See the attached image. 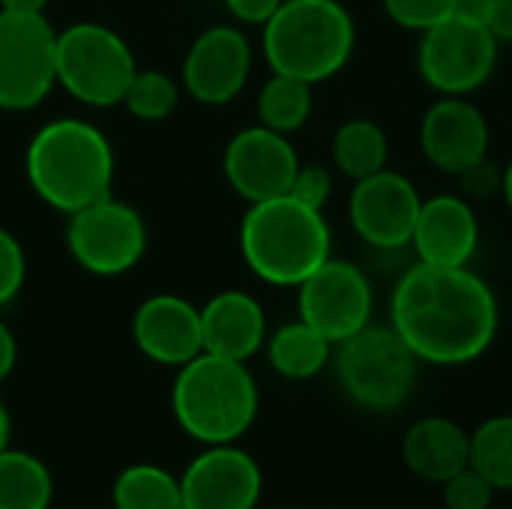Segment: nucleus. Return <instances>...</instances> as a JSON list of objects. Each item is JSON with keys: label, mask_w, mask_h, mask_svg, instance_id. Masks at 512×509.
Returning a JSON list of instances; mask_svg holds the SVG:
<instances>
[{"label": "nucleus", "mask_w": 512, "mask_h": 509, "mask_svg": "<svg viewBox=\"0 0 512 509\" xmlns=\"http://www.w3.org/2000/svg\"><path fill=\"white\" fill-rule=\"evenodd\" d=\"M498 324V297L471 267H435L417 261L399 276L390 294V327L420 363H474L492 348Z\"/></svg>", "instance_id": "1"}, {"label": "nucleus", "mask_w": 512, "mask_h": 509, "mask_svg": "<svg viewBox=\"0 0 512 509\" xmlns=\"http://www.w3.org/2000/svg\"><path fill=\"white\" fill-rule=\"evenodd\" d=\"M30 189L54 210L72 216L111 195L114 150L102 129L78 117L45 123L27 144Z\"/></svg>", "instance_id": "2"}, {"label": "nucleus", "mask_w": 512, "mask_h": 509, "mask_svg": "<svg viewBox=\"0 0 512 509\" xmlns=\"http://www.w3.org/2000/svg\"><path fill=\"white\" fill-rule=\"evenodd\" d=\"M240 252L261 282L297 288L333 258V234L324 210H312L291 195H276L249 204L240 225Z\"/></svg>", "instance_id": "3"}, {"label": "nucleus", "mask_w": 512, "mask_h": 509, "mask_svg": "<svg viewBox=\"0 0 512 509\" xmlns=\"http://www.w3.org/2000/svg\"><path fill=\"white\" fill-rule=\"evenodd\" d=\"M261 42L270 72L315 87L348 66L357 27L339 0H282L276 15L264 24Z\"/></svg>", "instance_id": "4"}, {"label": "nucleus", "mask_w": 512, "mask_h": 509, "mask_svg": "<svg viewBox=\"0 0 512 509\" xmlns=\"http://www.w3.org/2000/svg\"><path fill=\"white\" fill-rule=\"evenodd\" d=\"M171 408L189 438L207 447L234 444L258 417V384L246 363L198 354L180 366Z\"/></svg>", "instance_id": "5"}, {"label": "nucleus", "mask_w": 512, "mask_h": 509, "mask_svg": "<svg viewBox=\"0 0 512 509\" xmlns=\"http://www.w3.org/2000/svg\"><path fill=\"white\" fill-rule=\"evenodd\" d=\"M342 393L375 414L402 408L417 384V354L390 324H366L333 348Z\"/></svg>", "instance_id": "6"}, {"label": "nucleus", "mask_w": 512, "mask_h": 509, "mask_svg": "<svg viewBox=\"0 0 512 509\" xmlns=\"http://www.w3.org/2000/svg\"><path fill=\"white\" fill-rule=\"evenodd\" d=\"M138 72L126 39L96 21H78L57 33V84L93 108L123 105V93Z\"/></svg>", "instance_id": "7"}, {"label": "nucleus", "mask_w": 512, "mask_h": 509, "mask_svg": "<svg viewBox=\"0 0 512 509\" xmlns=\"http://www.w3.org/2000/svg\"><path fill=\"white\" fill-rule=\"evenodd\" d=\"M57 84V30L45 12L0 9V108H36Z\"/></svg>", "instance_id": "8"}, {"label": "nucleus", "mask_w": 512, "mask_h": 509, "mask_svg": "<svg viewBox=\"0 0 512 509\" xmlns=\"http://www.w3.org/2000/svg\"><path fill=\"white\" fill-rule=\"evenodd\" d=\"M498 48L501 42L489 27L450 15L420 33L417 69L435 93L471 96L495 75Z\"/></svg>", "instance_id": "9"}, {"label": "nucleus", "mask_w": 512, "mask_h": 509, "mask_svg": "<svg viewBox=\"0 0 512 509\" xmlns=\"http://www.w3.org/2000/svg\"><path fill=\"white\" fill-rule=\"evenodd\" d=\"M69 255L93 276H123L147 252L144 216L114 195L78 210L66 225Z\"/></svg>", "instance_id": "10"}, {"label": "nucleus", "mask_w": 512, "mask_h": 509, "mask_svg": "<svg viewBox=\"0 0 512 509\" xmlns=\"http://www.w3.org/2000/svg\"><path fill=\"white\" fill-rule=\"evenodd\" d=\"M375 294L369 276L339 258H327L309 279L297 285V312L300 321L315 327L333 345L360 333L372 324Z\"/></svg>", "instance_id": "11"}, {"label": "nucleus", "mask_w": 512, "mask_h": 509, "mask_svg": "<svg viewBox=\"0 0 512 509\" xmlns=\"http://www.w3.org/2000/svg\"><path fill=\"white\" fill-rule=\"evenodd\" d=\"M420 201L417 186L405 174L384 168L354 183L348 216L363 243L381 252H399L411 246Z\"/></svg>", "instance_id": "12"}, {"label": "nucleus", "mask_w": 512, "mask_h": 509, "mask_svg": "<svg viewBox=\"0 0 512 509\" xmlns=\"http://www.w3.org/2000/svg\"><path fill=\"white\" fill-rule=\"evenodd\" d=\"M222 168H225L231 189L243 201L258 204L276 195H288L291 180L300 168V159L288 135L273 132L258 123L249 129H240L228 141Z\"/></svg>", "instance_id": "13"}, {"label": "nucleus", "mask_w": 512, "mask_h": 509, "mask_svg": "<svg viewBox=\"0 0 512 509\" xmlns=\"http://www.w3.org/2000/svg\"><path fill=\"white\" fill-rule=\"evenodd\" d=\"M252 72V45L243 30L216 24L198 33L183 57V87L201 105H228Z\"/></svg>", "instance_id": "14"}, {"label": "nucleus", "mask_w": 512, "mask_h": 509, "mask_svg": "<svg viewBox=\"0 0 512 509\" xmlns=\"http://www.w3.org/2000/svg\"><path fill=\"white\" fill-rule=\"evenodd\" d=\"M180 489L183 509H255L264 477L246 450L216 444L189 462L180 477Z\"/></svg>", "instance_id": "15"}, {"label": "nucleus", "mask_w": 512, "mask_h": 509, "mask_svg": "<svg viewBox=\"0 0 512 509\" xmlns=\"http://www.w3.org/2000/svg\"><path fill=\"white\" fill-rule=\"evenodd\" d=\"M489 144V123L468 96H441L423 114L420 147L438 171L456 177L477 159L489 156Z\"/></svg>", "instance_id": "16"}, {"label": "nucleus", "mask_w": 512, "mask_h": 509, "mask_svg": "<svg viewBox=\"0 0 512 509\" xmlns=\"http://www.w3.org/2000/svg\"><path fill=\"white\" fill-rule=\"evenodd\" d=\"M132 339L159 366H183L204 354L201 309L180 294H153L132 315Z\"/></svg>", "instance_id": "17"}, {"label": "nucleus", "mask_w": 512, "mask_h": 509, "mask_svg": "<svg viewBox=\"0 0 512 509\" xmlns=\"http://www.w3.org/2000/svg\"><path fill=\"white\" fill-rule=\"evenodd\" d=\"M411 246L423 264L468 267L480 246V222L474 204L465 195L423 198Z\"/></svg>", "instance_id": "18"}, {"label": "nucleus", "mask_w": 512, "mask_h": 509, "mask_svg": "<svg viewBox=\"0 0 512 509\" xmlns=\"http://www.w3.org/2000/svg\"><path fill=\"white\" fill-rule=\"evenodd\" d=\"M204 354L246 363L267 342L264 306L246 291H222L201 306Z\"/></svg>", "instance_id": "19"}, {"label": "nucleus", "mask_w": 512, "mask_h": 509, "mask_svg": "<svg viewBox=\"0 0 512 509\" xmlns=\"http://www.w3.org/2000/svg\"><path fill=\"white\" fill-rule=\"evenodd\" d=\"M411 474L429 483H447L471 465V435L447 417H423L402 441Z\"/></svg>", "instance_id": "20"}, {"label": "nucleus", "mask_w": 512, "mask_h": 509, "mask_svg": "<svg viewBox=\"0 0 512 509\" xmlns=\"http://www.w3.org/2000/svg\"><path fill=\"white\" fill-rule=\"evenodd\" d=\"M333 348L336 345L330 339H324L315 327L297 318L267 339V360L282 378L309 381L330 366Z\"/></svg>", "instance_id": "21"}, {"label": "nucleus", "mask_w": 512, "mask_h": 509, "mask_svg": "<svg viewBox=\"0 0 512 509\" xmlns=\"http://www.w3.org/2000/svg\"><path fill=\"white\" fill-rule=\"evenodd\" d=\"M333 162L354 183L384 171L390 162V141L381 123L369 117L345 120L333 135Z\"/></svg>", "instance_id": "22"}, {"label": "nucleus", "mask_w": 512, "mask_h": 509, "mask_svg": "<svg viewBox=\"0 0 512 509\" xmlns=\"http://www.w3.org/2000/svg\"><path fill=\"white\" fill-rule=\"evenodd\" d=\"M54 480L42 459L24 450L0 453V509H48Z\"/></svg>", "instance_id": "23"}, {"label": "nucleus", "mask_w": 512, "mask_h": 509, "mask_svg": "<svg viewBox=\"0 0 512 509\" xmlns=\"http://www.w3.org/2000/svg\"><path fill=\"white\" fill-rule=\"evenodd\" d=\"M312 114V84L273 72L258 93V123L291 135L306 126Z\"/></svg>", "instance_id": "24"}, {"label": "nucleus", "mask_w": 512, "mask_h": 509, "mask_svg": "<svg viewBox=\"0 0 512 509\" xmlns=\"http://www.w3.org/2000/svg\"><path fill=\"white\" fill-rule=\"evenodd\" d=\"M111 501L114 509H183L180 477L159 465H132L117 477Z\"/></svg>", "instance_id": "25"}, {"label": "nucleus", "mask_w": 512, "mask_h": 509, "mask_svg": "<svg viewBox=\"0 0 512 509\" xmlns=\"http://www.w3.org/2000/svg\"><path fill=\"white\" fill-rule=\"evenodd\" d=\"M471 468L498 492L512 489V414L492 417L471 435Z\"/></svg>", "instance_id": "26"}, {"label": "nucleus", "mask_w": 512, "mask_h": 509, "mask_svg": "<svg viewBox=\"0 0 512 509\" xmlns=\"http://www.w3.org/2000/svg\"><path fill=\"white\" fill-rule=\"evenodd\" d=\"M180 102V87L162 69H138L123 93V105L132 117L156 123L174 114Z\"/></svg>", "instance_id": "27"}, {"label": "nucleus", "mask_w": 512, "mask_h": 509, "mask_svg": "<svg viewBox=\"0 0 512 509\" xmlns=\"http://www.w3.org/2000/svg\"><path fill=\"white\" fill-rule=\"evenodd\" d=\"M384 12L405 30H429L456 12V0H384Z\"/></svg>", "instance_id": "28"}, {"label": "nucleus", "mask_w": 512, "mask_h": 509, "mask_svg": "<svg viewBox=\"0 0 512 509\" xmlns=\"http://www.w3.org/2000/svg\"><path fill=\"white\" fill-rule=\"evenodd\" d=\"M495 492L498 489L468 465L465 471H459L444 483V504L447 509H489L495 501Z\"/></svg>", "instance_id": "29"}, {"label": "nucleus", "mask_w": 512, "mask_h": 509, "mask_svg": "<svg viewBox=\"0 0 512 509\" xmlns=\"http://www.w3.org/2000/svg\"><path fill=\"white\" fill-rule=\"evenodd\" d=\"M27 279V258L15 234L0 228V306L12 303Z\"/></svg>", "instance_id": "30"}, {"label": "nucleus", "mask_w": 512, "mask_h": 509, "mask_svg": "<svg viewBox=\"0 0 512 509\" xmlns=\"http://www.w3.org/2000/svg\"><path fill=\"white\" fill-rule=\"evenodd\" d=\"M288 195L297 198L300 204L312 207V210H324L330 195H333V174H330V168H324V165H300L294 180H291Z\"/></svg>", "instance_id": "31"}, {"label": "nucleus", "mask_w": 512, "mask_h": 509, "mask_svg": "<svg viewBox=\"0 0 512 509\" xmlns=\"http://www.w3.org/2000/svg\"><path fill=\"white\" fill-rule=\"evenodd\" d=\"M459 183H462V195L471 201V198H489L492 192H501V183H504V168L498 162H492L489 156L477 159L474 165H468L465 171L456 174Z\"/></svg>", "instance_id": "32"}, {"label": "nucleus", "mask_w": 512, "mask_h": 509, "mask_svg": "<svg viewBox=\"0 0 512 509\" xmlns=\"http://www.w3.org/2000/svg\"><path fill=\"white\" fill-rule=\"evenodd\" d=\"M225 6L237 21L264 27L276 15V9L282 6V0H225Z\"/></svg>", "instance_id": "33"}, {"label": "nucleus", "mask_w": 512, "mask_h": 509, "mask_svg": "<svg viewBox=\"0 0 512 509\" xmlns=\"http://www.w3.org/2000/svg\"><path fill=\"white\" fill-rule=\"evenodd\" d=\"M489 30L495 33L498 42H510L512 45V0H492Z\"/></svg>", "instance_id": "34"}, {"label": "nucleus", "mask_w": 512, "mask_h": 509, "mask_svg": "<svg viewBox=\"0 0 512 509\" xmlns=\"http://www.w3.org/2000/svg\"><path fill=\"white\" fill-rule=\"evenodd\" d=\"M456 18H465L471 24H483L489 27V15H492V0H456Z\"/></svg>", "instance_id": "35"}, {"label": "nucleus", "mask_w": 512, "mask_h": 509, "mask_svg": "<svg viewBox=\"0 0 512 509\" xmlns=\"http://www.w3.org/2000/svg\"><path fill=\"white\" fill-rule=\"evenodd\" d=\"M15 360H18L15 336H12V330L0 321V381L9 378V372L15 369Z\"/></svg>", "instance_id": "36"}, {"label": "nucleus", "mask_w": 512, "mask_h": 509, "mask_svg": "<svg viewBox=\"0 0 512 509\" xmlns=\"http://www.w3.org/2000/svg\"><path fill=\"white\" fill-rule=\"evenodd\" d=\"M48 0H0V9H12V12H45Z\"/></svg>", "instance_id": "37"}, {"label": "nucleus", "mask_w": 512, "mask_h": 509, "mask_svg": "<svg viewBox=\"0 0 512 509\" xmlns=\"http://www.w3.org/2000/svg\"><path fill=\"white\" fill-rule=\"evenodd\" d=\"M9 432H12V426H9V411H6V405L0 402V453L9 447Z\"/></svg>", "instance_id": "38"}, {"label": "nucleus", "mask_w": 512, "mask_h": 509, "mask_svg": "<svg viewBox=\"0 0 512 509\" xmlns=\"http://www.w3.org/2000/svg\"><path fill=\"white\" fill-rule=\"evenodd\" d=\"M501 195H504L507 207L512 210V159H510V165L504 168V183H501Z\"/></svg>", "instance_id": "39"}]
</instances>
